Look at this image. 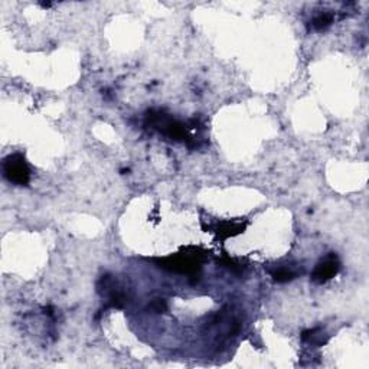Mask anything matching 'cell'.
Returning <instances> with one entry per match:
<instances>
[{"label": "cell", "instance_id": "1", "mask_svg": "<svg viewBox=\"0 0 369 369\" xmlns=\"http://www.w3.org/2000/svg\"><path fill=\"white\" fill-rule=\"evenodd\" d=\"M5 176L16 184H26L29 182V167L21 154L9 156L3 164Z\"/></svg>", "mask_w": 369, "mask_h": 369}, {"label": "cell", "instance_id": "2", "mask_svg": "<svg viewBox=\"0 0 369 369\" xmlns=\"http://www.w3.org/2000/svg\"><path fill=\"white\" fill-rule=\"evenodd\" d=\"M339 268H340V264H339L338 257L335 256V254H330L323 261L319 263L318 267L313 271L312 278L316 283H326L332 277H335L338 274Z\"/></svg>", "mask_w": 369, "mask_h": 369}, {"label": "cell", "instance_id": "3", "mask_svg": "<svg viewBox=\"0 0 369 369\" xmlns=\"http://www.w3.org/2000/svg\"><path fill=\"white\" fill-rule=\"evenodd\" d=\"M163 268L177 271V273H195L199 268V261L196 257L184 256V257H170L167 260H163L160 263Z\"/></svg>", "mask_w": 369, "mask_h": 369}, {"label": "cell", "instance_id": "4", "mask_svg": "<svg viewBox=\"0 0 369 369\" xmlns=\"http://www.w3.org/2000/svg\"><path fill=\"white\" fill-rule=\"evenodd\" d=\"M301 339H303V342H306L309 345H315V346H322L328 342L326 333H323L320 329H310V330L303 332Z\"/></svg>", "mask_w": 369, "mask_h": 369}, {"label": "cell", "instance_id": "5", "mask_svg": "<svg viewBox=\"0 0 369 369\" xmlns=\"http://www.w3.org/2000/svg\"><path fill=\"white\" fill-rule=\"evenodd\" d=\"M244 231V225H239V224H235V222H226V224H222L221 226H218V234L224 238H228V236H234L239 232Z\"/></svg>", "mask_w": 369, "mask_h": 369}, {"label": "cell", "instance_id": "6", "mask_svg": "<svg viewBox=\"0 0 369 369\" xmlns=\"http://www.w3.org/2000/svg\"><path fill=\"white\" fill-rule=\"evenodd\" d=\"M271 276H273V278L276 280L277 283H287V281H291L296 277V273L291 268H288V267H280V268H277L271 273Z\"/></svg>", "mask_w": 369, "mask_h": 369}, {"label": "cell", "instance_id": "7", "mask_svg": "<svg viewBox=\"0 0 369 369\" xmlns=\"http://www.w3.org/2000/svg\"><path fill=\"white\" fill-rule=\"evenodd\" d=\"M333 22V16L330 13H322L316 16L313 22H312V26L315 31H325L326 28L330 26V23Z\"/></svg>", "mask_w": 369, "mask_h": 369}, {"label": "cell", "instance_id": "8", "mask_svg": "<svg viewBox=\"0 0 369 369\" xmlns=\"http://www.w3.org/2000/svg\"><path fill=\"white\" fill-rule=\"evenodd\" d=\"M152 309H153L154 312H157V313H162V312H166V303H164V300H160V298H157V300H154L153 303H152Z\"/></svg>", "mask_w": 369, "mask_h": 369}]
</instances>
